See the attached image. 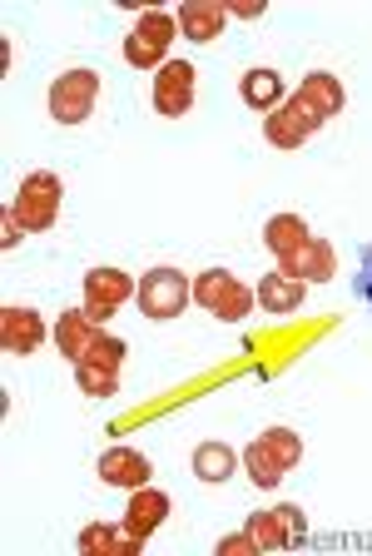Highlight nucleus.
<instances>
[{"label":"nucleus","mask_w":372,"mask_h":556,"mask_svg":"<svg viewBox=\"0 0 372 556\" xmlns=\"http://www.w3.org/2000/svg\"><path fill=\"white\" fill-rule=\"evenodd\" d=\"M244 552H264V546L248 536V527L239 536H223V542H219V556H244Z\"/></svg>","instance_id":"nucleus-26"},{"label":"nucleus","mask_w":372,"mask_h":556,"mask_svg":"<svg viewBox=\"0 0 372 556\" xmlns=\"http://www.w3.org/2000/svg\"><path fill=\"white\" fill-rule=\"evenodd\" d=\"M258 442H264V447L273 452V457H279V463L288 467V472L303 463V442H298V432H293V428H268Z\"/></svg>","instance_id":"nucleus-22"},{"label":"nucleus","mask_w":372,"mask_h":556,"mask_svg":"<svg viewBox=\"0 0 372 556\" xmlns=\"http://www.w3.org/2000/svg\"><path fill=\"white\" fill-rule=\"evenodd\" d=\"M46 343V318L36 308H15L5 303L0 308V348L11 353V358H25V353H36Z\"/></svg>","instance_id":"nucleus-7"},{"label":"nucleus","mask_w":372,"mask_h":556,"mask_svg":"<svg viewBox=\"0 0 372 556\" xmlns=\"http://www.w3.org/2000/svg\"><path fill=\"white\" fill-rule=\"evenodd\" d=\"M85 313H90L94 324H110V318H115V308H110V303H90V299H85Z\"/></svg>","instance_id":"nucleus-29"},{"label":"nucleus","mask_w":372,"mask_h":556,"mask_svg":"<svg viewBox=\"0 0 372 556\" xmlns=\"http://www.w3.org/2000/svg\"><path fill=\"white\" fill-rule=\"evenodd\" d=\"M303 293H308V283H303V278H288L283 268H273V274L258 278V303H264L268 313H279V318H288V313L298 308Z\"/></svg>","instance_id":"nucleus-13"},{"label":"nucleus","mask_w":372,"mask_h":556,"mask_svg":"<svg viewBox=\"0 0 372 556\" xmlns=\"http://www.w3.org/2000/svg\"><path fill=\"white\" fill-rule=\"evenodd\" d=\"M362 299H368V303H372V274H368V283H362Z\"/></svg>","instance_id":"nucleus-30"},{"label":"nucleus","mask_w":372,"mask_h":556,"mask_svg":"<svg viewBox=\"0 0 372 556\" xmlns=\"http://www.w3.org/2000/svg\"><path fill=\"white\" fill-rule=\"evenodd\" d=\"M164 517H169V497H164L159 486H140L134 497H129V511H125V532L129 536H154L164 527Z\"/></svg>","instance_id":"nucleus-12"},{"label":"nucleus","mask_w":372,"mask_h":556,"mask_svg":"<svg viewBox=\"0 0 372 556\" xmlns=\"http://www.w3.org/2000/svg\"><path fill=\"white\" fill-rule=\"evenodd\" d=\"M140 308L144 318H154V324H169V318H179L184 313V303L194 299V283H189L179 268H150V274L140 278Z\"/></svg>","instance_id":"nucleus-3"},{"label":"nucleus","mask_w":372,"mask_h":556,"mask_svg":"<svg viewBox=\"0 0 372 556\" xmlns=\"http://www.w3.org/2000/svg\"><path fill=\"white\" fill-rule=\"evenodd\" d=\"M318 125H323V115H318L303 94H293V100H283L279 110L264 119V139L273 144V150H298V144H308V139H313Z\"/></svg>","instance_id":"nucleus-5"},{"label":"nucleus","mask_w":372,"mask_h":556,"mask_svg":"<svg viewBox=\"0 0 372 556\" xmlns=\"http://www.w3.org/2000/svg\"><path fill=\"white\" fill-rule=\"evenodd\" d=\"M94 338H100V324H94L85 308H70V313H60V318H55V348H60V358L85 363V353H90Z\"/></svg>","instance_id":"nucleus-11"},{"label":"nucleus","mask_w":372,"mask_h":556,"mask_svg":"<svg viewBox=\"0 0 372 556\" xmlns=\"http://www.w3.org/2000/svg\"><path fill=\"white\" fill-rule=\"evenodd\" d=\"M85 363L119 372V363H125V343H119V338H110V333H100V338L90 343V353H85Z\"/></svg>","instance_id":"nucleus-24"},{"label":"nucleus","mask_w":372,"mask_h":556,"mask_svg":"<svg viewBox=\"0 0 372 556\" xmlns=\"http://www.w3.org/2000/svg\"><path fill=\"white\" fill-rule=\"evenodd\" d=\"M100 477H105L110 486H129V492H140V486H150L154 467L144 452L134 447H110L105 457H100Z\"/></svg>","instance_id":"nucleus-10"},{"label":"nucleus","mask_w":372,"mask_h":556,"mask_svg":"<svg viewBox=\"0 0 372 556\" xmlns=\"http://www.w3.org/2000/svg\"><path fill=\"white\" fill-rule=\"evenodd\" d=\"M140 536H129L125 527H100V521H94V527H85L80 532V552L85 556H140Z\"/></svg>","instance_id":"nucleus-15"},{"label":"nucleus","mask_w":372,"mask_h":556,"mask_svg":"<svg viewBox=\"0 0 372 556\" xmlns=\"http://www.w3.org/2000/svg\"><path fill=\"white\" fill-rule=\"evenodd\" d=\"M279 268L288 278H303V283H328L337 274V254L328 239H308L293 258H279Z\"/></svg>","instance_id":"nucleus-9"},{"label":"nucleus","mask_w":372,"mask_h":556,"mask_svg":"<svg viewBox=\"0 0 372 556\" xmlns=\"http://www.w3.org/2000/svg\"><path fill=\"white\" fill-rule=\"evenodd\" d=\"M244 467H248V477H254L258 486H279V482H283V472H288V467H283L279 457H273V452L264 447V442H248Z\"/></svg>","instance_id":"nucleus-20"},{"label":"nucleus","mask_w":372,"mask_h":556,"mask_svg":"<svg viewBox=\"0 0 372 556\" xmlns=\"http://www.w3.org/2000/svg\"><path fill=\"white\" fill-rule=\"evenodd\" d=\"M100 100V75L94 70H65L55 85H50V119L55 125H85Z\"/></svg>","instance_id":"nucleus-4"},{"label":"nucleus","mask_w":372,"mask_h":556,"mask_svg":"<svg viewBox=\"0 0 372 556\" xmlns=\"http://www.w3.org/2000/svg\"><path fill=\"white\" fill-rule=\"evenodd\" d=\"M229 15H239V21H258L264 15V0H233V5H223Z\"/></svg>","instance_id":"nucleus-27"},{"label":"nucleus","mask_w":372,"mask_h":556,"mask_svg":"<svg viewBox=\"0 0 372 556\" xmlns=\"http://www.w3.org/2000/svg\"><path fill=\"white\" fill-rule=\"evenodd\" d=\"M223 21H229V11L219 0H184L179 5V35L194 40V46H214L223 35Z\"/></svg>","instance_id":"nucleus-8"},{"label":"nucleus","mask_w":372,"mask_h":556,"mask_svg":"<svg viewBox=\"0 0 372 556\" xmlns=\"http://www.w3.org/2000/svg\"><path fill=\"white\" fill-rule=\"evenodd\" d=\"M194 477L198 482H229L233 477V447H223V442H198L194 447Z\"/></svg>","instance_id":"nucleus-19"},{"label":"nucleus","mask_w":372,"mask_h":556,"mask_svg":"<svg viewBox=\"0 0 372 556\" xmlns=\"http://www.w3.org/2000/svg\"><path fill=\"white\" fill-rule=\"evenodd\" d=\"M248 536H254L264 552H283V546H288L279 511H254V517H248Z\"/></svg>","instance_id":"nucleus-21"},{"label":"nucleus","mask_w":372,"mask_h":556,"mask_svg":"<svg viewBox=\"0 0 372 556\" xmlns=\"http://www.w3.org/2000/svg\"><path fill=\"white\" fill-rule=\"evenodd\" d=\"M75 382H80L85 397H115L119 378L110 368H94V363H75Z\"/></svg>","instance_id":"nucleus-23"},{"label":"nucleus","mask_w":372,"mask_h":556,"mask_svg":"<svg viewBox=\"0 0 372 556\" xmlns=\"http://www.w3.org/2000/svg\"><path fill=\"white\" fill-rule=\"evenodd\" d=\"M189 104H194V65L189 60H169L159 70V80H154V110L164 119H179L189 115Z\"/></svg>","instance_id":"nucleus-6"},{"label":"nucleus","mask_w":372,"mask_h":556,"mask_svg":"<svg viewBox=\"0 0 372 556\" xmlns=\"http://www.w3.org/2000/svg\"><path fill=\"white\" fill-rule=\"evenodd\" d=\"M134 278L125 274V268H90L85 274V299L90 303H110V308H119L125 299H134Z\"/></svg>","instance_id":"nucleus-14"},{"label":"nucleus","mask_w":372,"mask_h":556,"mask_svg":"<svg viewBox=\"0 0 372 556\" xmlns=\"http://www.w3.org/2000/svg\"><path fill=\"white\" fill-rule=\"evenodd\" d=\"M239 94H244V104H254V110H268V115H273V110H279L283 104V75L279 70H248L244 80H239Z\"/></svg>","instance_id":"nucleus-17"},{"label":"nucleus","mask_w":372,"mask_h":556,"mask_svg":"<svg viewBox=\"0 0 372 556\" xmlns=\"http://www.w3.org/2000/svg\"><path fill=\"white\" fill-rule=\"evenodd\" d=\"M308 239H313V233H308V224H303L298 214H273V219L264 224V243H268V249H273L279 258H293Z\"/></svg>","instance_id":"nucleus-18"},{"label":"nucleus","mask_w":372,"mask_h":556,"mask_svg":"<svg viewBox=\"0 0 372 556\" xmlns=\"http://www.w3.org/2000/svg\"><path fill=\"white\" fill-rule=\"evenodd\" d=\"M0 224H5V233H0V249H15V243H21V219H15L11 208H5V214H0Z\"/></svg>","instance_id":"nucleus-28"},{"label":"nucleus","mask_w":372,"mask_h":556,"mask_svg":"<svg viewBox=\"0 0 372 556\" xmlns=\"http://www.w3.org/2000/svg\"><path fill=\"white\" fill-rule=\"evenodd\" d=\"M254 299H258V289L239 283L229 268H204V274L194 278V303L204 313H214V318H223V324L248 318V313H254Z\"/></svg>","instance_id":"nucleus-1"},{"label":"nucleus","mask_w":372,"mask_h":556,"mask_svg":"<svg viewBox=\"0 0 372 556\" xmlns=\"http://www.w3.org/2000/svg\"><path fill=\"white\" fill-rule=\"evenodd\" d=\"M298 94H303L308 104H313V110H318L323 119L343 115V104H348V94H343V85H337V75H328V70H313V75H303Z\"/></svg>","instance_id":"nucleus-16"},{"label":"nucleus","mask_w":372,"mask_h":556,"mask_svg":"<svg viewBox=\"0 0 372 556\" xmlns=\"http://www.w3.org/2000/svg\"><path fill=\"white\" fill-rule=\"evenodd\" d=\"M60 194H65L60 174L36 169V174H25V179H21L15 204H5V208L21 219V229H50V224L60 219Z\"/></svg>","instance_id":"nucleus-2"},{"label":"nucleus","mask_w":372,"mask_h":556,"mask_svg":"<svg viewBox=\"0 0 372 556\" xmlns=\"http://www.w3.org/2000/svg\"><path fill=\"white\" fill-rule=\"evenodd\" d=\"M283 521V536H288V546L308 542V517H303V507H293V502H283V507H273Z\"/></svg>","instance_id":"nucleus-25"}]
</instances>
